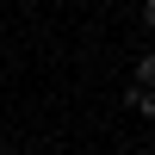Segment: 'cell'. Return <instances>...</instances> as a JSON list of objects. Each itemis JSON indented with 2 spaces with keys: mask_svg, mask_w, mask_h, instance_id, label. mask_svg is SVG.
I'll return each mask as SVG.
<instances>
[{
  "mask_svg": "<svg viewBox=\"0 0 155 155\" xmlns=\"http://www.w3.org/2000/svg\"><path fill=\"white\" fill-rule=\"evenodd\" d=\"M137 87H155V56H143V62H137Z\"/></svg>",
  "mask_w": 155,
  "mask_h": 155,
  "instance_id": "2",
  "label": "cell"
},
{
  "mask_svg": "<svg viewBox=\"0 0 155 155\" xmlns=\"http://www.w3.org/2000/svg\"><path fill=\"white\" fill-rule=\"evenodd\" d=\"M143 19H149V25H155V0H143Z\"/></svg>",
  "mask_w": 155,
  "mask_h": 155,
  "instance_id": "3",
  "label": "cell"
},
{
  "mask_svg": "<svg viewBox=\"0 0 155 155\" xmlns=\"http://www.w3.org/2000/svg\"><path fill=\"white\" fill-rule=\"evenodd\" d=\"M0 155H12V149H0Z\"/></svg>",
  "mask_w": 155,
  "mask_h": 155,
  "instance_id": "4",
  "label": "cell"
},
{
  "mask_svg": "<svg viewBox=\"0 0 155 155\" xmlns=\"http://www.w3.org/2000/svg\"><path fill=\"white\" fill-rule=\"evenodd\" d=\"M124 99H130V106H137V112H143V118L155 124V87H130V93H124Z\"/></svg>",
  "mask_w": 155,
  "mask_h": 155,
  "instance_id": "1",
  "label": "cell"
}]
</instances>
